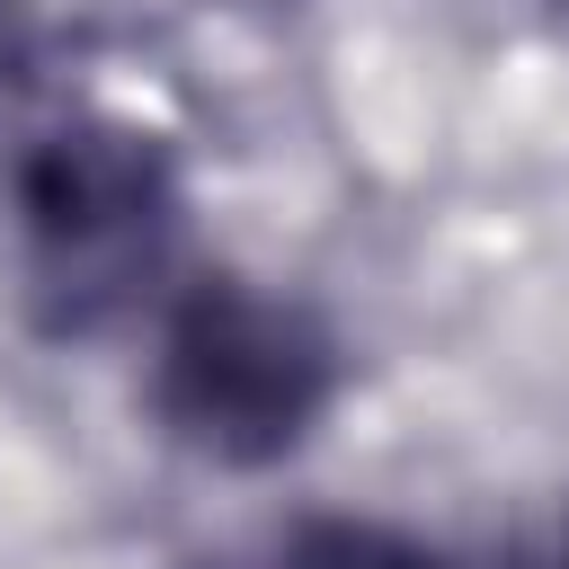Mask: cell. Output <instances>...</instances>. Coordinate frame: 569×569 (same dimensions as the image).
I'll return each mask as SVG.
<instances>
[{
	"instance_id": "cell-1",
	"label": "cell",
	"mask_w": 569,
	"mask_h": 569,
	"mask_svg": "<svg viewBox=\"0 0 569 569\" xmlns=\"http://www.w3.org/2000/svg\"><path fill=\"white\" fill-rule=\"evenodd\" d=\"M329 400V347L293 302L196 284L160 338V418L213 462H276Z\"/></svg>"
},
{
	"instance_id": "cell-2",
	"label": "cell",
	"mask_w": 569,
	"mask_h": 569,
	"mask_svg": "<svg viewBox=\"0 0 569 569\" xmlns=\"http://www.w3.org/2000/svg\"><path fill=\"white\" fill-rule=\"evenodd\" d=\"M18 204H27L36 276L71 302V320H98L107 302H124V293L160 267L169 178H160V151H151L142 133H116V124H71V133H53V142L27 160Z\"/></svg>"
},
{
	"instance_id": "cell-3",
	"label": "cell",
	"mask_w": 569,
	"mask_h": 569,
	"mask_svg": "<svg viewBox=\"0 0 569 569\" xmlns=\"http://www.w3.org/2000/svg\"><path fill=\"white\" fill-rule=\"evenodd\" d=\"M293 569H436V560L382 525H311L293 542Z\"/></svg>"
}]
</instances>
